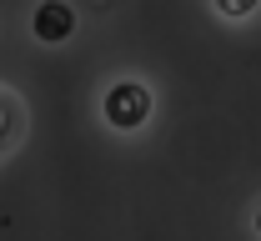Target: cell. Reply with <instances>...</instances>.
Here are the masks:
<instances>
[{"mask_svg":"<svg viewBox=\"0 0 261 241\" xmlns=\"http://www.w3.org/2000/svg\"><path fill=\"white\" fill-rule=\"evenodd\" d=\"M146 116H151V91H146V86H136V81L111 86V96H106V121H111V126L136 131Z\"/></svg>","mask_w":261,"mask_h":241,"instance_id":"obj_1","label":"cell"},{"mask_svg":"<svg viewBox=\"0 0 261 241\" xmlns=\"http://www.w3.org/2000/svg\"><path fill=\"white\" fill-rule=\"evenodd\" d=\"M256 231H261V211H256Z\"/></svg>","mask_w":261,"mask_h":241,"instance_id":"obj_4","label":"cell"},{"mask_svg":"<svg viewBox=\"0 0 261 241\" xmlns=\"http://www.w3.org/2000/svg\"><path fill=\"white\" fill-rule=\"evenodd\" d=\"M216 10H221V15H251L256 0H216Z\"/></svg>","mask_w":261,"mask_h":241,"instance_id":"obj_3","label":"cell"},{"mask_svg":"<svg viewBox=\"0 0 261 241\" xmlns=\"http://www.w3.org/2000/svg\"><path fill=\"white\" fill-rule=\"evenodd\" d=\"M70 31H75V15H70V5H65V0H45V5L35 10V35H40L45 45L70 40Z\"/></svg>","mask_w":261,"mask_h":241,"instance_id":"obj_2","label":"cell"}]
</instances>
